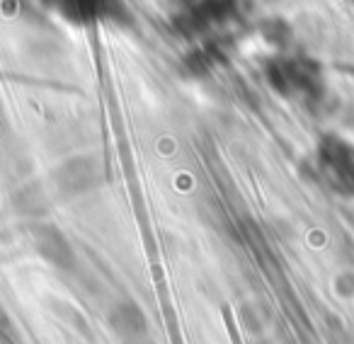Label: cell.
Here are the masks:
<instances>
[{
  "mask_svg": "<svg viewBox=\"0 0 354 344\" xmlns=\"http://www.w3.org/2000/svg\"><path fill=\"white\" fill-rule=\"evenodd\" d=\"M112 325L114 329H117L119 334H124V337H141L143 332H146V313H143L141 308H138L136 303H122L114 308L112 313Z\"/></svg>",
  "mask_w": 354,
  "mask_h": 344,
  "instance_id": "1",
  "label": "cell"
}]
</instances>
